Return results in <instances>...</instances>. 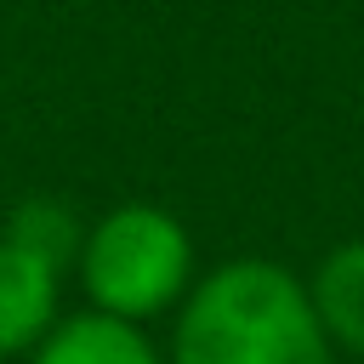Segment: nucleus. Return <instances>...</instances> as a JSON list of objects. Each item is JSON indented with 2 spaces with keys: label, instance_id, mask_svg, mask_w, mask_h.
Instances as JSON below:
<instances>
[{
  "label": "nucleus",
  "instance_id": "f257e3e1",
  "mask_svg": "<svg viewBox=\"0 0 364 364\" xmlns=\"http://www.w3.org/2000/svg\"><path fill=\"white\" fill-rule=\"evenodd\" d=\"M165 364H341L307 279L273 256H233L193 279L171 313Z\"/></svg>",
  "mask_w": 364,
  "mask_h": 364
},
{
  "label": "nucleus",
  "instance_id": "0eeeda50",
  "mask_svg": "<svg viewBox=\"0 0 364 364\" xmlns=\"http://www.w3.org/2000/svg\"><path fill=\"white\" fill-rule=\"evenodd\" d=\"M341 364H364V358H341Z\"/></svg>",
  "mask_w": 364,
  "mask_h": 364
},
{
  "label": "nucleus",
  "instance_id": "20e7f679",
  "mask_svg": "<svg viewBox=\"0 0 364 364\" xmlns=\"http://www.w3.org/2000/svg\"><path fill=\"white\" fill-rule=\"evenodd\" d=\"M28 364H165V347L148 336V324L85 307L57 318L28 353Z\"/></svg>",
  "mask_w": 364,
  "mask_h": 364
},
{
  "label": "nucleus",
  "instance_id": "423d86ee",
  "mask_svg": "<svg viewBox=\"0 0 364 364\" xmlns=\"http://www.w3.org/2000/svg\"><path fill=\"white\" fill-rule=\"evenodd\" d=\"M6 239L11 245H23V250H34L40 262H51L57 273L63 267H74V256H80V239H85V222L63 205V199H23L11 216H6Z\"/></svg>",
  "mask_w": 364,
  "mask_h": 364
},
{
  "label": "nucleus",
  "instance_id": "f03ea898",
  "mask_svg": "<svg viewBox=\"0 0 364 364\" xmlns=\"http://www.w3.org/2000/svg\"><path fill=\"white\" fill-rule=\"evenodd\" d=\"M74 273L97 313L148 324L182 307V296L199 279V262H193V239L176 210L131 199V205L102 210L85 228Z\"/></svg>",
  "mask_w": 364,
  "mask_h": 364
},
{
  "label": "nucleus",
  "instance_id": "39448f33",
  "mask_svg": "<svg viewBox=\"0 0 364 364\" xmlns=\"http://www.w3.org/2000/svg\"><path fill=\"white\" fill-rule=\"evenodd\" d=\"M307 279V301L336 347V358H364V233L330 245Z\"/></svg>",
  "mask_w": 364,
  "mask_h": 364
},
{
  "label": "nucleus",
  "instance_id": "7ed1b4c3",
  "mask_svg": "<svg viewBox=\"0 0 364 364\" xmlns=\"http://www.w3.org/2000/svg\"><path fill=\"white\" fill-rule=\"evenodd\" d=\"M57 284H63V273L51 262L0 239V358H17V353L28 358L40 347V336L63 318Z\"/></svg>",
  "mask_w": 364,
  "mask_h": 364
}]
</instances>
